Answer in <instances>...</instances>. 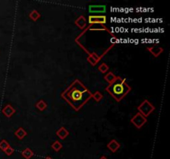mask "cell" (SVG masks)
I'll return each instance as SVG.
<instances>
[{
  "label": "cell",
  "mask_w": 170,
  "mask_h": 159,
  "mask_svg": "<svg viewBox=\"0 0 170 159\" xmlns=\"http://www.w3.org/2000/svg\"><path fill=\"white\" fill-rule=\"evenodd\" d=\"M92 96L88 89L79 80H76L67 90L62 93L63 98L75 110H79L91 100Z\"/></svg>",
  "instance_id": "cell-1"
},
{
  "label": "cell",
  "mask_w": 170,
  "mask_h": 159,
  "mask_svg": "<svg viewBox=\"0 0 170 159\" xmlns=\"http://www.w3.org/2000/svg\"><path fill=\"white\" fill-rule=\"evenodd\" d=\"M130 90L131 88L125 82V79H123L120 76H117L114 82L110 84L106 88V91L110 94H111L114 100L118 102L121 101Z\"/></svg>",
  "instance_id": "cell-2"
},
{
  "label": "cell",
  "mask_w": 170,
  "mask_h": 159,
  "mask_svg": "<svg viewBox=\"0 0 170 159\" xmlns=\"http://www.w3.org/2000/svg\"><path fill=\"white\" fill-rule=\"evenodd\" d=\"M138 110L139 113H140L141 115L146 118L147 116H149L154 110V106L150 104L148 100H144L138 107Z\"/></svg>",
  "instance_id": "cell-3"
},
{
  "label": "cell",
  "mask_w": 170,
  "mask_h": 159,
  "mask_svg": "<svg viewBox=\"0 0 170 159\" xmlns=\"http://www.w3.org/2000/svg\"><path fill=\"white\" fill-rule=\"evenodd\" d=\"M147 122L146 118L141 115L140 113H137L136 115L131 118V123L135 125L137 129H141L144 124Z\"/></svg>",
  "instance_id": "cell-4"
},
{
  "label": "cell",
  "mask_w": 170,
  "mask_h": 159,
  "mask_svg": "<svg viewBox=\"0 0 170 159\" xmlns=\"http://www.w3.org/2000/svg\"><path fill=\"white\" fill-rule=\"evenodd\" d=\"M90 24H103L106 23V17L105 15H90L88 18Z\"/></svg>",
  "instance_id": "cell-5"
},
{
  "label": "cell",
  "mask_w": 170,
  "mask_h": 159,
  "mask_svg": "<svg viewBox=\"0 0 170 159\" xmlns=\"http://www.w3.org/2000/svg\"><path fill=\"white\" fill-rule=\"evenodd\" d=\"M106 12V7L105 5H90L89 12L91 14H99Z\"/></svg>",
  "instance_id": "cell-6"
},
{
  "label": "cell",
  "mask_w": 170,
  "mask_h": 159,
  "mask_svg": "<svg viewBox=\"0 0 170 159\" xmlns=\"http://www.w3.org/2000/svg\"><path fill=\"white\" fill-rule=\"evenodd\" d=\"M147 49L150 51V52L152 53L153 56H156V57L159 56V55L163 52V51H164V49H163L162 47H158V46H153V47H148Z\"/></svg>",
  "instance_id": "cell-7"
},
{
  "label": "cell",
  "mask_w": 170,
  "mask_h": 159,
  "mask_svg": "<svg viewBox=\"0 0 170 159\" xmlns=\"http://www.w3.org/2000/svg\"><path fill=\"white\" fill-rule=\"evenodd\" d=\"M75 24L76 26H78L81 29H85V26H86V20L84 16H80L79 18H77L75 21Z\"/></svg>",
  "instance_id": "cell-8"
},
{
  "label": "cell",
  "mask_w": 170,
  "mask_h": 159,
  "mask_svg": "<svg viewBox=\"0 0 170 159\" xmlns=\"http://www.w3.org/2000/svg\"><path fill=\"white\" fill-rule=\"evenodd\" d=\"M2 112H3V115H5L6 117L10 118V117H11V116H12V115L15 113V109H13L10 104H8V105H6L4 108H3V110H2Z\"/></svg>",
  "instance_id": "cell-9"
},
{
  "label": "cell",
  "mask_w": 170,
  "mask_h": 159,
  "mask_svg": "<svg viewBox=\"0 0 170 159\" xmlns=\"http://www.w3.org/2000/svg\"><path fill=\"white\" fill-rule=\"evenodd\" d=\"M107 147L111 151L112 153H115L120 147V144L116 140H111L107 145Z\"/></svg>",
  "instance_id": "cell-10"
},
{
  "label": "cell",
  "mask_w": 170,
  "mask_h": 159,
  "mask_svg": "<svg viewBox=\"0 0 170 159\" xmlns=\"http://www.w3.org/2000/svg\"><path fill=\"white\" fill-rule=\"evenodd\" d=\"M56 135L58 136L61 139H63V140H64V139L69 135V132L65 129L64 127H62L60 129H58L56 131Z\"/></svg>",
  "instance_id": "cell-11"
},
{
  "label": "cell",
  "mask_w": 170,
  "mask_h": 159,
  "mask_svg": "<svg viewBox=\"0 0 170 159\" xmlns=\"http://www.w3.org/2000/svg\"><path fill=\"white\" fill-rule=\"evenodd\" d=\"M27 134V133L26 131H25L23 128H19V129L15 132V135H16V137H17L18 139H23L24 137H26Z\"/></svg>",
  "instance_id": "cell-12"
},
{
  "label": "cell",
  "mask_w": 170,
  "mask_h": 159,
  "mask_svg": "<svg viewBox=\"0 0 170 159\" xmlns=\"http://www.w3.org/2000/svg\"><path fill=\"white\" fill-rule=\"evenodd\" d=\"M104 78H105V80H106V81L109 83V85H110V84L114 82V80H116V78H117V76H115L112 72H109V73L106 74Z\"/></svg>",
  "instance_id": "cell-13"
},
{
  "label": "cell",
  "mask_w": 170,
  "mask_h": 159,
  "mask_svg": "<svg viewBox=\"0 0 170 159\" xmlns=\"http://www.w3.org/2000/svg\"><path fill=\"white\" fill-rule=\"evenodd\" d=\"M33 154H34L33 152H32L30 148H28V147L26 148V149H24V150L22 152V156L26 159H30L33 156Z\"/></svg>",
  "instance_id": "cell-14"
},
{
  "label": "cell",
  "mask_w": 170,
  "mask_h": 159,
  "mask_svg": "<svg viewBox=\"0 0 170 159\" xmlns=\"http://www.w3.org/2000/svg\"><path fill=\"white\" fill-rule=\"evenodd\" d=\"M40 17H41V14H40L37 10H32L29 14V18H31L32 21H37L38 19L40 18Z\"/></svg>",
  "instance_id": "cell-15"
},
{
  "label": "cell",
  "mask_w": 170,
  "mask_h": 159,
  "mask_svg": "<svg viewBox=\"0 0 170 159\" xmlns=\"http://www.w3.org/2000/svg\"><path fill=\"white\" fill-rule=\"evenodd\" d=\"M36 106H37V108H38L39 110H41V111H43L44 109H47V104H46V102H44L43 100H39L38 103H37V104H36Z\"/></svg>",
  "instance_id": "cell-16"
},
{
  "label": "cell",
  "mask_w": 170,
  "mask_h": 159,
  "mask_svg": "<svg viewBox=\"0 0 170 159\" xmlns=\"http://www.w3.org/2000/svg\"><path fill=\"white\" fill-rule=\"evenodd\" d=\"M52 147L53 149L56 151V152H58V151H60L62 148V144L59 141H55L52 144Z\"/></svg>",
  "instance_id": "cell-17"
},
{
  "label": "cell",
  "mask_w": 170,
  "mask_h": 159,
  "mask_svg": "<svg viewBox=\"0 0 170 159\" xmlns=\"http://www.w3.org/2000/svg\"><path fill=\"white\" fill-rule=\"evenodd\" d=\"M91 98H93L95 100V101H96V102H100V100L103 98V95L101 94L100 91H96V93L94 94H92V96Z\"/></svg>",
  "instance_id": "cell-18"
},
{
  "label": "cell",
  "mask_w": 170,
  "mask_h": 159,
  "mask_svg": "<svg viewBox=\"0 0 170 159\" xmlns=\"http://www.w3.org/2000/svg\"><path fill=\"white\" fill-rule=\"evenodd\" d=\"M98 70H99V71L100 72H101V73H106L107 71H108L109 70V66L107 65H106V63H102L101 65L99 66V68H98Z\"/></svg>",
  "instance_id": "cell-19"
},
{
  "label": "cell",
  "mask_w": 170,
  "mask_h": 159,
  "mask_svg": "<svg viewBox=\"0 0 170 159\" xmlns=\"http://www.w3.org/2000/svg\"><path fill=\"white\" fill-rule=\"evenodd\" d=\"M9 147H10V145L6 140H2V141L0 142V149H2L3 151H5Z\"/></svg>",
  "instance_id": "cell-20"
},
{
  "label": "cell",
  "mask_w": 170,
  "mask_h": 159,
  "mask_svg": "<svg viewBox=\"0 0 170 159\" xmlns=\"http://www.w3.org/2000/svg\"><path fill=\"white\" fill-rule=\"evenodd\" d=\"M3 152H4V153H6V154H7V155H8V156H11V155H12L13 153H14V149H13V147H8V148H7L6 150L3 151Z\"/></svg>",
  "instance_id": "cell-21"
},
{
  "label": "cell",
  "mask_w": 170,
  "mask_h": 159,
  "mask_svg": "<svg viewBox=\"0 0 170 159\" xmlns=\"http://www.w3.org/2000/svg\"><path fill=\"white\" fill-rule=\"evenodd\" d=\"M100 159H107V158H106V157L105 156H103V157H100Z\"/></svg>",
  "instance_id": "cell-22"
},
{
  "label": "cell",
  "mask_w": 170,
  "mask_h": 159,
  "mask_svg": "<svg viewBox=\"0 0 170 159\" xmlns=\"http://www.w3.org/2000/svg\"><path fill=\"white\" fill-rule=\"evenodd\" d=\"M45 159H52L50 157H45Z\"/></svg>",
  "instance_id": "cell-23"
}]
</instances>
